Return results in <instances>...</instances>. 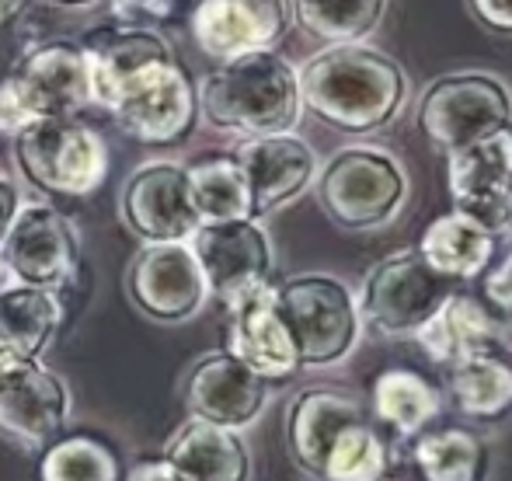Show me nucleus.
<instances>
[{
  "label": "nucleus",
  "mask_w": 512,
  "mask_h": 481,
  "mask_svg": "<svg viewBox=\"0 0 512 481\" xmlns=\"http://www.w3.org/2000/svg\"><path fill=\"white\" fill-rule=\"evenodd\" d=\"M443 412V394L429 377L415 370H384L373 380L370 419L398 436H418Z\"/></svg>",
  "instance_id": "25"
},
{
  "label": "nucleus",
  "mask_w": 512,
  "mask_h": 481,
  "mask_svg": "<svg viewBox=\"0 0 512 481\" xmlns=\"http://www.w3.org/2000/svg\"><path fill=\"white\" fill-rule=\"evenodd\" d=\"M446 391L467 419H502L512 408V363L502 353L467 356L446 366Z\"/></svg>",
  "instance_id": "26"
},
{
  "label": "nucleus",
  "mask_w": 512,
  "mask_h": 481,
  "mask_svg": "<svg viewBox=\"0 0 512 481\" xmlns=\"http://www.w3.org/2000/svg\"><path fill=\"white\" fill-rule=\"evenodd\" d=\"M415 122L432 147L457 154L512 126V88L502 77L481 70L443 74L425 84Z\"/></svg>",
  "instance_id": "7"
},
{
  "label": "nucleus",
  "mask_w": 512,
  "mask_h": 481,
  "mask_svg": "<svg viewBox=\"0 0 512 481\" xmlns=\"http://www.w3.org/2000/svg\"><path fill=\"white\" fill-rule=\"evenodd\" d=\"M67 318L60 293L28 283L0 286V356L4 360H42Z\"/></svg>",
  "instance_id": "23"
},
{
  "label": "nucleus",
  "mask_w": 512,
  "mask_h": 481,
  "mask_svg": "<svg viewBox=\"0 0 512 481\" xmlns=\"http://www.w3.org/2000/svg\"><path fill=\"white\" fill-rule=\"evenodd\" d=\"M189 175L192 206L199 224H223V220L251 217V192L241 164L234 154H213L185 168Z\"/></svg>",
  "instance_id": "28"
},
{
  "label": "nucleus",
  "mask_w": 512,
  "mask_h": 481,
  "mask_svg": "<svg viewBox=\"0 0 512 481\" xmlns=\"http://www.w3.org/2000/svg\"><path fill=\"white\" fill-rule=\"evenodd\" d=\"M126 293L140 314L164 325L196 318L209 300V286L189 241L143 244L126 272Z\"/></svg>",
  "instance_id": "11"
},
{
  "label": "nucleus",
  "mask_w": 512,
  "mask_h": 481,
  "mask_svg": "<svg viewBox=\"0 0 512 481\" xmlns=\"http://www.w3.org/2000/svg\"><path fill=\"white\" fill-rule=\"evenodd\" d=\"M391 443L373 419L349 422L331 440L317 481H384L391 475Z\"/></svg>",
  "instance_id": "29"
},
{
  "label": "nucleus",
  "mask_w": 512,
  "mask_h": 481,
  "mask_svg": "<svg viewBox=\"0 0 512 481\" xmlns=\"http://www.w3.org/2000/svg\"><path fill=\"white\" fill-rule=\"evenodd\" d=\"M227 353L237 356L262 380H286L300 370L297 346L290 339L283 314L276 307V286L265 283L258 290L227 304Z\"/></svg>",
  "instance_id": "20"
},
{
  "label": "nucleus",
  "mask_w": 512,
  "mask_h": 481,
  "mask_svg": "<svg viewBox=\"0 0 512 481\" xmlns=\"http://www.w3.org/2000/svg\"><path fill=\"white\" fill-rule=\"evenodd\" d=\"M415 248L439 276L464 283V279L481 276L492 265L495 251H499V238L488 227H481L474 217L450 210L425 227Z\"/></svg>",
  "instance_id": "24"
},
{
  "label": "nucleus",
  "mask_w": 512,
  "mask_h": 481,
  "mask_svg": "<svg viewBox=\"0 0 512 481\" xmlns=\"http://www.w3.org/2000/svg\"><path fill=\"white\" fill-rule=\"evenodd\" d=\"M14 161L49 196H91L108 175V147L98 129L77 116L35 119L14 133Z\"/></svg>",
  "instance_id": "6"
},
{
  "label": "nucleus",
  "mask_w": 512,
  "mask_h": 481,
  "mask_svg": "<svg viewBox=\"0 0 512 481\" xmlns=\"http://www.w3.org/2000/svg\"><path fill=\"white\" fill-rule=\"evenodd\" d=\"M122 224L143 244L189 241L199 231L189 175L175 161H147L126 178L119 199Z\"/></svg>",
  "instance_id": "14"
},
{
  "label": "nucleus",
  "mask_w": 512,
  "mask_h": 481,
  "mask_svg": "<svg viewBox=\"0 0 512 481\" xmlns=\"http://www.w3.org/2000/svg\"><path fill=\"white\" fill-rule=\"evenodd\" d=\"M481 297L499 311L512 314V248L502 258H492V265L481 272Z\"/></svg>",
  "instance_id": "32"
},
{
  "label": "nucleus",
  "mask_w": 512,
  "mask_h": 481,
  "mask_svg": "<svg viewBox=\"0 0 512 481\" xmlns=\"http://www.w3.org/2000/svg\"><path fill=\"white\" fill-rule=\"evenodd\" d=\"M453 210L474 217L495 238L512 234V126L446 154Z\"/></svg>",
  "instance_id": "12"
},
{
  "label": "nucleus",
  "mask_w": 512,
  "mask_h": 481,
  "mask_svg": "<svg viewBox=\"0 0 512 481\" xmlns=\"http://www.w3.org/2000/svg\"><path fill=\"white\" fill-rule=\"evenodd\" d=\"M297 81L304 109L352 136L391 126L408 98L401 63L363 42H338L314 53L297 70Z\"/></svg>",
  "instance_id": "2"
},
{
  "label": "nucleus",
  "mask_w": 512,
  "mask_h": 481,
  "mask_svg": "<svg viewBox=\"0 0 512 481\" xmlns=\"http://www.w3.org/2000/svg\"><path fill=\"white\" fill-rule=\"evenodd\" d=\"M293 0H199L192 35L213 60L276 49L293 28Z\"/></svg>",
  "instance_id": "16"
},
{
  "label": "nucleus",
  "mask_w": 512,
  "mask_h": 481,
  "mask_svg": "<svg viewBox=\"0 0 512 481\" xmlns=\"http://www.w3.org/2000/svg\"><path fill=\"white\" fill-rule=\"evenodd\" d=\"M182 398L189 415L241 433L251 422H258V415L269 405V380L248 370L227 349H220V353H209L192 366L185 377Z\"/></svg>",
  "instance_id": "17"
},
{
  "label": "nucleus",
  "mask_w": 512,
  "mask_h": 481,
  "mask_svg": "<svg viewBox=\"0 0 512 481\" xmlns=\"http://www.w3.org/2000/svg\"><path fill=\"white\" fill-rule=\"evenodd\" d=\"M411 461L422 481H485L492 454L474 429H432L418 433Z\"/></svg>",
  "instance_id": "27"
},
{
  "label": "nucleus",
  "mask_w": 512,
  "mask_h": 481,
  "mask_svg": "<svg viewBox=\"0 0 512 481\" xmlns=\"http://www.w3.org/2000/svg\"><path fill=\"white\" fill-rule=\"evenodd\" d=\"M411 339L439 366H453L478 353H502L512 342V314L492 307L485 297L453 290L436 314Z\"/></svg>",
  "instance_id": "18"
},
{
  "label": "nucleus",
  "mask_w": 512,
  "mask_h": 481,
  "mask_svg": "<svg viewBox=\"0 0 512 481\" xmlns=\"http://www.w3.org/2000/svg\"><path fill=\"white\" fill-rule=\"evenodd\" d=\"M56 7H88V4H98V0H49Z\"/></svg>",
  "instance_id": "37"
},
{
  "label": "nucleus",
  "mask_w": 512,
  "mask_h": 481,
  "mask_svg": "<svg viewBox=\"0 0 512 481\" xmlns=\"http://www.w3.org/2000/svg\"><path fill=\"white\" fill-rule=\"evenodd\" d=\"M387 0H293V14L328 46L363 42L384 21Z\"/></svg>",
  "instance_id": "31"
},
{
  "label": "nucleus",
  "mask_w": 512,
  "mask_h": 481,
  "mask_svg": "<svg viewBox=\"0 0 512 481\" xmlns=\"http://www.w3.org/2000/svg\"><path fill=\"white\" fill-rule=\"evenodd\" d=\"M4 283H11V276H7V269L0 265V286H4Z\"/></svg>",
  "instance_id": "38"
},
{
  "label": "nucleus",
  "mask_w": 512,
  "mask_h": 481,
  "mask_svg": "<svg viewBox=\"0 0 512 481\" xmlns=\"http://www.w3.org/2000/svg\"><path fill=\"white\" fill-rule=\"evenodd\" d=\"M251 192V217L283 210L317 178V154L297 133L248 136L234 150Z\"/></svg>",
  "instance_id": "19"
},
{
  "label": "nucleus",
  "mask_w": 512,
  "mask_h": 481,
  "mask_svg": "<svg viewBox=\"0 0 512 481\" xmlns=\"http://www.w3.org/2000/svg\"><path fill=\"white\" fill-rule=\"evenodd\" d=\"M119 450L98 433H67L46 443L39 481H122Z\"/></svg>",
  "instance_id": "30"
},
{
  "label": "nucleus",
  "mask_w": 512,
  "mask_h": 481,
  "mask_svg": "<svg viewBox=\"0 0 512 481\" xmlns=\"http://www.w3.org/2000/svg\"><path fill=\"white\" fill-rule=\"evenodd\" d=\"M460 283L439 276L418 248H401L370 269L359 293V318L387 339L415 335Z\"/></svg>",
  "instance_id": "8"
},
{
  "label": "nucleus",
  "mask_w": 512,
  "mask_h": 481,
  "mask_svg": "<svg viewBox=\"0 0 512 481\" xmlns=\"http://www.w3.org/2000/svg\"><path fill=\"white\" fill-rule=\"evenodd\" d=\"M370 419V408L338 387H307L293 398L286 412V447L300 471L321 475L328 447L349 422Z\"/></svg>",
  "instance_id": "21"
},
{
  "label": "nucleus",
  "mask_w": 512,
  "mask_h": 481,
  "mask_svg": "<svg viewBox=\"0 0 512 481\" xmlns=\"http://www.w3.org/2000/svg\"><path fill=\"white\" fill-rule=\"evenodd\" d=\"M276 307L283 314L300 366H335L359 342V300L342 279L328 272H304L276 286Z\"/></svg>",
  "instance_id": "5"
},
{
  "label": "nucleus",
  "mask_w": 512,
  "mask_h": 481,
  "mask_svg": "<svg viewBox=\"0 0 512 481\" xmlns=\"http://www.w3.org/2000/svg\"><path fill=\"white\" fill-rule=\"evenodd\" d=\"M18 7H21V0H0V25L11 21L14 14H18Z\"/></svg>",
  "instance_id": "36"
},
{
  "label": "nucleus",
  "mask_w": 512,
  "mask_h": 481,
  "mask_svg": "<svg viewBox=\"0 0 512 481\" xmlns=\"http://www.w3.org/2000/svg\"><path fill=\"white\" fill-rule=\"evenodd\" d=\"M467 11L481 28L512 39V0H467Z\"/></svg>",
  "instance_id": "33"
},
{
  "label": "nucleus",
  "mask_w": 512,
  "mask_h": 481,
  "mask_svg": "<svg viewBox=\"0 0 512 481\" xmlns=\"http://www.w3.org/2000/svg\"><path fill=\"white\" fill-rule=\"evenodd\" d=\"M70 419V391L42 360L0 356V436L21 447H46Z\"/></svg>",
  "instance_id": "13"
},
{
  "label": "nucleus",
  "mask_w": 512,
  "mask_h": 481,
  "mask_svg": "<svg viewBox=\"0 0 512 481\" xmlns=\"http://www.w3.org/2000/svg\"><path fill=\"white\" fill-rule=\"evenodd\" d=\"M317 203L324 217L349 234L387 227L408 199V175L380 147H345L317 171Z\"/></svg>",
  "instance_id": "4"
},
{
  "label": "nucleus",
  "mask_w": 512,
  "mask_h": 481,
  "mask_svg": "<svg viewBox=\"0 0 512 481\" xmlns=\"http://www.w3.org/2000/svg\"><path fill=\"white\" fill-rule=\"evenodd\" d=\"M122 481H189V478H185L178 468H171L164 457H147V461L133 464Z\"/></svg>",
  "instance_id": "34"
},
{
  "label": "nucleus",
  "mask_w": 512,
  "mask_h": 481,
  "mask_svg": "<svg viewBox=\"0 0 512 481\" xmlns=\"http://www.w3.org/2000/svg\"><path fill=\"white\" fill-rule=\"evenodd\" d=\"M189 244L203 265L209 297L223 304L272 283V241L258 217L199 224Z\"/></svg>",
  "instance_id": "15"
},
{
  "label": "nucleus",
  "mask_w": 512,
  "mask_h": 481,
  "mask_svg": "<svg viewBox=\"0 0 512 481\" xmlns=\"http://www.w3.org/2000/svg\"><path fill=\"white\" fill-rule=\"evenodd\" d=\"M91 102L105 105L143 147H175L196 129V81L171 42L147 25L98 28L81 42Z\"/></svg>",
  "instance_id": "1"
},
{
  "label": "nucleus",
  "mask_w": 512,
  "mask_h": 481,
  "mask_svg": "<svg viewBox=\"0 0 512 481\" xmlns=\"http://www.w3.org/2000/svg\"><path fill=\"white\" fill-rule=\"evenodd\" d=\"M199 116L220 133L272 136L293 133L304 116L297 67L276 49H255L220 60L196 88Z\"/></svg>",
  "instance_id": "3"
},
{
  "label": "nucleus",
  "mask_w": 512,
  "mask_h": 481,
  "mask_svg": "<svg viewBox=\"0 0 512 481\" xmlns=\"http://www.w3.org/2000/svg\"><path fill=\"white\" fill-rule=\"evenodd\" d=\"M0 88L25 126L35 119L77 116L91 105V77L81 42L53 39L25 49Z\"/></svg>",
  "instance_id": "9"
},
{
  "label": "nucleus",
  "mask_w": 512,
  "mask_h": 481,
  "mask_svg": "<svg viewBox=\"0 0 512 481\" xmlns=\"http://www.w3.org/2000/svg\"><path fill=\"white\" fill-rule=\"evenodd\" d=\"M161 457L189 481H248L251 454L237 429L206 419H189L168 436Z\"/></svg>",
  "instance_id": "22"
},
{
  "label": "nucleus",
  "mask_w": 512,
  "mask_h": 481,
  "mask_svg": "<svg viewBox=\"0 0 512 481\" xmlns=\"http://www.w3.org/2000/svg\"><path fill=\"white\" fill-rule=\"evenodd\" d=\"M18 210H21V196H18V189H14V185L7 182L4 175H0V241H4L7 227L14 224V217H18Z\"/></svg>",
  "instance_id": "35"
},
{
  "label": "nucleus",
  "mask_w": 512,
  "mask_h": 481,
  "mask_svg": "<svg viewBox=\"0 0 512 481\" xmlns=\"http://www.w3.org/2000/svg\"><path fill=\"white\" fill-rule=\"evenodd\" d=\"M0 265L14 283L42 286L63 297L81 272V241L67 213L56 206L21 203L14 224L0 241Z\"/></svg>",
  "instance_id": "10"
}]
</instances>
